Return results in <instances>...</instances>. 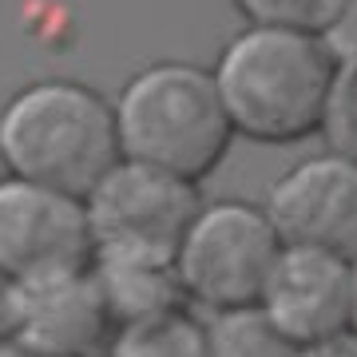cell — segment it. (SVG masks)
<instances>
[{"mask_svg": "<svg viewBox=\"0 0 357 357\" xmlns=\"http://www.w3.org/2000/svg\"><path fill=\"white\" fill-rule=\"evenodd\" d=\"M234 135L250 143H302L326 128L342 68L314 32L246 28L211 68Z\"/></svg>", "mask_w": 357, "mask_h": 357, "instance_id": "cell-1", "label": "cell"}, {"mask_svg": "<svg viewBox=\"0 0 357 357\" xmlns=\"http://www.w3.org/2000/svg\"><path fill=\"white\" fill-rule=\"evenodd\" d=\"M115 333L103 286L91 266L48 270L16 282L13 337L44 357H103Z\"/></svg>", "mask_w": 357, "mask_h": 357, "instance_id": "cell-8", "label": "cell"}, {"mask_svg": "<svg viewBox=\"0 0 357 357\" xmlns=\"http://www.w3.org/2000/svg\"><path fill=\"white\" fill-rule=\"evenodd\" d=\"M298 357H357V333H342V337H330L321 345H310V349H298Z\"/></svg>", "mask_w": 357, "mask_h": 357, "instance_id": "cell-17", "label": "cell"}, {"mask_svg": "<svg viewBox=\"0 0 357 357\" xmlns=\"http://www.w3.org/2000/svg\"><path fill=\"white\" fill-rule=\"evenodd\" d=\"M206 333H211L206 357H298V349L270 326L258 306L215 314L206 321Z\"/></svg>", "mask_w": 357, "mask_h": 357, "instance_id": "cell-12", "label": "cell"}, {"mask_svg": "<svg viewBox=\"0 0 357 357\" xmlns=\"http://www.w3.org/2000/svg\"><path fill=\"white\" fill-rule=\"evenodd\" d=\"M91 227L84 199L20 175L0 178V270L28 282L48 270L91 266Z\"/></svg>", "mask_w": 357, "mask_h": 357, "instance_id": "cell-6", "label": "cell"}, {"mask_svg": "<svg viewBox=\"0 0 357 357\" xmlns=\"http://www.w3.org/2000/svg\"><path fill=\"white\" fill-rule=\"evenodd\" d=\"M0 357H44V354H36V349L20 345L16 337H8V342H0Z\"/></svg>", "mask_w": 357, "mask_h": 357, "instance_id": "cell-18", "label": "cell"}, {"mask_svg": "<svg viewBox=\"0 0 357 357\" xmlns=\"http://www.w3.org/2000/svg\"><path fill=\"white\" fill-rule=\"evenodd\" d=\"M266 215L286 246L357 258V163L337 151L302 159L270 187Z\"/></svg>", "mask_w": 357, "mask_h": 357, "instance_id": "cell-9", "label": "cell"}, {"mask_svg": "<svg viewBox=\"0 0 357 357\" xmlns=\"http://www.w3.org/2000/svg\"><path fill=\"white\" fill-rule=\"evenodd\" d=\"M211 333L191 310H167L155 318L115 326L103 357H206Z\"/></svg>", "mask_w": 357, "mask_h": 357, "instance_id": "cell-11", "label": "cell"}, {"mask_svg": "<svg viewBox=\"0 0 357 357\" xmlns=\"http://www.w3.org/2000/svg\"><path fill=\"white\" fill-rule=\"evenodd\" d=\"M0 163L8 175L88 199L123 163L115 103L79 79H36L0 107Z\"/></svg>", "mask_w": 357, "mask_h": 357, "instance_id": "cell-2", "label": "cell"}, {"mask_svg": "<svg viewBox=\"0 0 357 357\" xmlns=\"http://www.w3.org/2000/svg\"><path fill=\"white\" fill-rule=\"evenodd\" d=\"M321 131L330 139V151H337L357 163V68H342L337 72L330 112H326V128Z\"/></svg>", "mask_w": 357, "mask_h": 357, "instance_id": "cell-14", "label": "cell"}, {"mask_svg": "<svg viewBox=\"0 0 357 357\" xmlns=\"http://www.w3.org/2000/svg\"><path fill=\"white\" fill-rule=\"evenodd\" d=\"M258 310L294 349L342 337L354 326V262L314 246H282Z\"/></svg>", "mask_w": 357, "mask_h": 357, "instance_id": "cell-7", "label": "cell"}, {"mask_svg": "<svg viewBox=\"0 0 357 357\" xmlns=\"http://www.w3.org/2000/svg\"><path fill=\"white\" fill-rule=\"evenodd\" d=\"M282 234L270 222L266 206L246 199L203 203L178 246L175 270L191 302L230 314L262 302L266 278L282 255Z\"/></svg>", "mask_w": 357, "mask_h": 357, "instance_id": "cell-4", "label": "cell"}, {"mask_svg": "<svg viewBox=\"0 0 357 357\" xmlns=\"http://www.w3.org/2000/svg\"><path fill=\"white\" fill-rule=\"evenodd\" d=\"M91 258H131L175 266L178 246L203 211L199 187L147 163H123L84 199Z\"/></svg>", "mask_w": 357, "mask_h": 357, "instance_id": "cell-5", "label": "cell"}, {"mask_svg": "<svg viewBox=\"0 0 357 357\" xmlns=\"http://www.w3.org/2000/svg\"><path fill=\"white\" fill-rule=\"evenodd\" d=\"M115 123L123 159L159 167L195 187L215 175L234 143L215 72L187 60H163L135 72L115 100Z\"/></svg>", "mask_w": 357, "mask_h": 357, "instance_id": "cell-3", "label": "cell"}, {"mask_svg": "<svg viewBox=\"0 0 357 357\" xmlns=\"http://www.w3.org/2000/svg\"><path fill=\"white\" fill-rule=\"evenodd\" d=\"M349 330L357 333V258H354V326H349Z\"/></svg>", "mask_w": 357, "mask_h": 357, "instance_id": "cell-19", "label": "cell"}, {"mask_svg": "<svg viewBox=\"0 0 357 357\" xmlns=\"http://www.w3.org/2000/svg\"><path fill=\"white\" fill-rule=\"evenodd\" d=\"M115 326L143 321L167 310H183L191 298L175 266L167 262H131V258H91Z\"/></svg>", "mask_w": 357, "mask_h": 357, "instance_id": "cell-10", "label": "cell"}, {"mask_svg": "<svg viewBox=\"0 0 357 357\" xmlns=\"http://www.w3.org/2000/svg\"><path fill=\"white\" fill-rule=\"evenodd\" d=\"M318 40L326 44L337 68H357V0H330Z\"/></svg>", "mask_w": 357, "mask_h": 357, "instance_id": "cell-15", "label": "cell"}, {"mask_svg": "<svg viewBox=\"0 0 357 357\" xmlns=\"http://www.w3.org/2000/svg\"><path fill=\"white\" fill-rule=\"evenodd\" d=\"M13 321H16V282L0 270V342L13 337Z\"/></svg>", "mask_w": 357, "mask_h": 357, "instance_id": "cell-16", "label": "cell"}, {"mask_svg": "<svg viewBox=\"0 0 357 357\" xmlns=\"http://www.w3.org/2000/svg\"><path fill=\"white\" fill-rule=\"evenodd\" d=\"M234 8L250 20V28H294L318 36L330 0H234Z\"/></svg>", "mask_w": 357, "mask_h": 357, "instance_id": "cell-13", "label": "cell"}]
</instances>
